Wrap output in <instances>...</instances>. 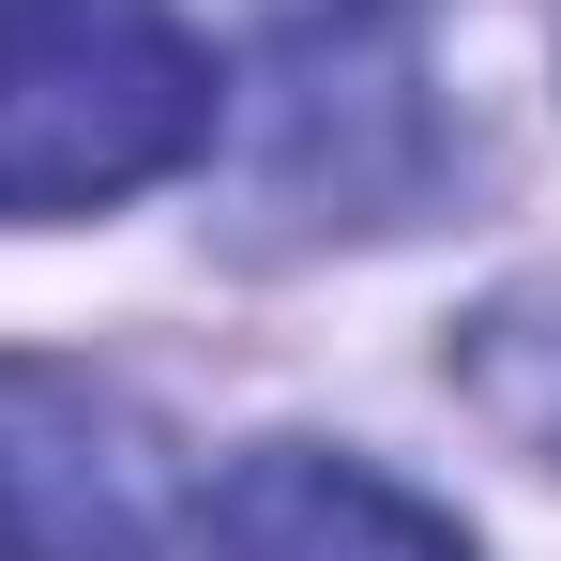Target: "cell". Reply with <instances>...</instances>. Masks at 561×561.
<instances>
[{
  "label": "cell",
  "instance_id": "2",
  "mask_svg": "<svg viewBox=\"0 0 561 561\" xmlns=\"http://www.w3.org/2000/svg\"><path fill=\"white\" fill-rule=\"evenodd\" d=\"M425 183H440L425 0H274V31H259V213L394 228Z\"/></svg>",
  "mask_w": 561,
  "mask_h": 561
},
{
  "label": "cell",
  "instance_id": "4",
  "mask_svg": "<svg viewBox=\"0 0 561 561\" xmlns=\"http://www.w3.org/2000/svg\"><path fill=\"white\" fill-rule=\"evenodd\" d=\"M213 561H470V531L365 456L274 440L213 485Z\"/></svg>",
  "mask_w": 561,
  "mask_h": 561
},
{
  "label": "cell",
  "instance_id": "1",
  "mask_svg": "<svg viewBox=\"0 0 561 561\" xmlns=\"http://www.w3.org/2000/svg\"><path fill=\"white\" fill-rule=\"evenodd\" d=\"M213 152L183 0H0V228H61Z\"/></svg>",
  "mask_w": 561,
  "mask_h": 561
},
{
  "label": "cell",
  "instance_id": "5",
  "mask_svg": "<svg viewBox=\"0 0 561 561\" xmlns=\"http://www.w3.org/2000/svg\"><path fill=\"white\" fill-rule=\"evenodd\" d=\"M470 394H485V410L561 470V288H516V304L470 334Z\"/></svg>",
  "mask_w": 561,
  "mask_h": 561
},
{
  "label": "cell",
  "instance_id": "3",
  "mask_svg": "<svg viewBox=\"0 0 561 561\" xmlns=\"http://www.w3.org/2000/svg\"><path fill=\"white\" fill-rule=\"evenodd\" d=\"M168 440L77 365H0V561H168Z\"/></svg>",
  "mask_w": 561,
  "mask_h": 561
}]
</instances>
